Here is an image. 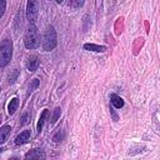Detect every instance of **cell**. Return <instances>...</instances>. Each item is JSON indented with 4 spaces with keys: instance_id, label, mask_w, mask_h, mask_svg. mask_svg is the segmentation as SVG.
I'll list each match as a JSON object with an SVG mask.
<instances>
[{
    "instance_id": "cell-4",
    "label": "cell",
    "mask_w": 160,
    "mask_h": 160,
    "mask_svg": "<svg viewBox=\"0 0 160 160\" xmlns=\"http://www.w3.org/2000/svg\"><path fill=\"white\" fill-rule=\"evenodd\" d=\"M38 10H39V2L34 0H29L26 4V18L30 24H34L38 16Z\"/></svg>"
},
{
    "instance_id": "cell-2",
    "label": "cell",
    "mask_w": 160,
    "mask_h": 160,
    "mask_svg": "<svg viewBox=\"0 0 160 160\" xmlns=\"http://www.w3.org/2000/svg\"><path fill=\"white\" fill-rule=\"evenodd\" d=\"M12 58V41L4 39L0 42V66H6Z\"/></svg>"
},
{
    "instance_id": "cell-22",
    "label": "cell",
    "mask_w": 160,
    "mask_h": 160,
    "mask_svg": "<svg viewBox=\"0 0 160 160\" xmlns=\"http://www.w3.org/2000/svg\"><path fill=\"white\" fill-rule=\"evenodd\" d=\"M2 150H4V149H2V148H0V152H1V151H2Z\"/></svg>"
},
{
    "instance_id": "cell-12",
    "label": "cell",
    "mask_w": 160,
    "mask_h": 160,
    "mask_svg": "<svg viewBox=\"0 0 160 160\" xmlns=\"http://www.w3.org/2000/svg\"><path fill=\"white\" fill-rule=\"evenodd\" d=\"M18 105H19V99H18V98H12V99L10 100L9 105H8V112H9L10 115H12V114L16 111Z\"/></svg>"
},
{
    "instance_id": "cell-19",
    "label": "cell",
    "mask_w": 160,
    "mask_h": 160,
    "mask_svg": "<svg viewBox=\"0 0 160 160\" xmlns=\"http://www.w3.org/2000/svg\"><path fill=\"white\" fill-rule=\"evenodd\" d=\"M82 4H84V1H70L69 2V5L70 6H74V8H80Z\"/></svg>"
},
{
    "instance_id": "cell-7",
    "label": "cell",
    "mask_w": 160,
    "mask_h": 160,
    "mask_svg": "<svg viewBox=\"0 0 160 160\" xmlns=\"http://www.w3.org/2000/svg\"><path fill=\"white\" fill-rule=\"evenodd\" d=\"M30 130H24V131H21L18 136H16V139H15V144L16 145H21V144H25V142H28L29 141V139H30Z\"/></svg>"
},
{
    "instance_id": "cell-3",
    "label": "cell",
    "mask_w": 160,
    "mask_h": 160,
    "mask_svg": "<svg viewBox=\"0 0 160 160\" xmlns=\"http://www.w3.org/2000/svg\"><path fill=\"white\" fill-rule=\"evenodd\" d=\"M56 44H58L56 31H55L52 25H49L44 32V36H42V48L45 51H50V50L55 49Z\"/></svg>"
},
{
    "instance_id": "cell-10",
    "label": "cell",
    "mask_w": 160,
    "mask_h": 160,
    "mask_svg": "<svg viewBox=\"0 0 160 160\" xmlns=\"http://www.w3.org/2000/svg\"><path fill=\"white\" fill-rule=\"evenodd\" d=\"M84 49L89 50V51H95V52H104V51H106V46L96 45V44H85Z\"/></svg>"
},
{
    "instance_id": "cell-11",
    "label": "cell",
    "mask_w": 160,
    "mask_h": 160,
    "mask_svg": "<svg viewBox=\"0 0 160 160\" xmlns=\"http://www.w3.org/2000/svg\"><path fill=\"white\" fill-rule=\"evenodd\" d=\"M10 130H11L10 125H4V126L0 128V144L6 141V139H8L9 134H10Z\"/></svg>"
},
{
    "instance_id": "cell-18",
    "label": "cell",
    "mask_w": 160,
    "mask_h": 160,
    "mask_svg": "<svg viewBox=\"0 0 160 160\" xmlns=\"http://www.w3.org/2000/svg\"><path fill=\"white\" fill-rule=\"evenodd\" d=\"M5 8H6V1L5 0H0V18L4 15Z\"/></svg>"
},
{
    "instance_id": "cell-17",
    "label": "cell",
    "mask_w": 160,
    "mask_h": 160,
    "mask_svg": "<svg viewBox=\"0 0 160 160\" xmlns=\"http://www.w3.org/2000/svg\"><path fill=\"white\" fill-rule=\"evenodd\" d=\"M29 119H30V114H29V112H25V114L21 116V119H20V120H21V121H20V125H25V124L29 121Z\"/></svg>"
},
{
    "instance_id": "cell-15",
    "label": "cell",
    "mask_w": 160,
    "mask_h": 160,
    "mask_svg": "<svg viewBox=\"0 0 160 160\" xmlns=\"http://www.w3.org/2000/svg\"><path fill=\"white\" fill-rule=\"evenodd\" d=\"M62 139H64V131H62V130L58 131V132L54 135V138H52V140H54L55 142H59V141H61Z\"/></svg>"
},
{
    "instance_id": "cell-16",
    "label": "cell",
    "mask_w": 160,
    "mask_h": 160,
    "mask_svg": "<svg viewBox=\"0 0 160 160\" xmlns=\"http://www.w3.org/2000/svg\"><path fill=\"white\" fill-rule=\"evenodd\" d=\"M18 75H19V71L15 69L14 71H12V74L11 75H9V84H12L15 80H16V78H18Z\"/></svg>"
},
{
    "instance_id": "cell-8",
    "label": "cell",
    "mask_w": 160,
    "mask_h": 160,
    "mask_svg": "<svg viewBox=\"0 0 160 160\" xmlns=\"http://www.w3.org/2000/svg\"><path fill=\"white\" fill-rule=\"evenodd\" d=\"M110 101H111V105L114 108H116V109H121L124 106V100L116 94H111L110 95Z\"/></svg>"
},
{
    "instance_id": "cell-14",
    "label": "cell",
    "mask_w": 160,
    "mask_h": 160,
    "mask_svg": "<svg viewBox=\"0 0 160 160\" xmlns=\"http://www.w3.org/2000/svg\"><path fill=\"white\" fill-rule=\"evenodd\" d=\"M60 114H61V109H60V108H55L54 114H52V118H51V124H55V122H56V120L59 119Z\"/></svg>"
},
{
    "instance_id": "cell-23",
    "label": "cell",
    "mask_w": 160,
    "mask_h": 160,
    "mask_svg": "<svg viewBox=\"0 0 160 160\" xmlns=\"http://www.w3.org/2000/svg\"><path fill=\"white\" fill-rule=\"evenodd\" d=\"M0 91H1V88H0Z\"/></svg>"
},
{
    "instance_id": "cell-9",
    "label": "cell",
    "mask_w": 160,
    "mask_h": 160,
    "mask_svg": "<svg viewBox=\"0 0 160 160\" xmlns=\"http://www.w3.org/2000/svg\"><path fill=\"white\" fill-rule=\"evenodd\" d=\"M49 116V110L48 109H44L42 110V112H41V115H40V118H39V121H38V125H36V130H38V132L40 134L41 132V130H42V126H44V122H45V120H46V118Z\"/></svg>"
},
{
    "instance_id": "cell-1",
    "label": "cell",
    "mask_w": 160,
    "mask_h": 160,
    "mask_svg": "<svg viewBox=\"0 0 160 160\" xmlns=\"http://www.w3.org/2000/svg\"><path fill=\"white\" fill-rule=\"evenodd\" d=\"M39 31L38 28L35 26V24H30L29 28L25 31V36H24V44L26 49H35L39 46Z\"/></svg>"
},
{
    "instance_id": "cell-6",
    "label": "cell",
    "mask_w": 160,
    "mask_h": 160,
    "mask_svg": "<svg viewBox=\"0 0 160 160\" xmlns=\"http://www.w3.org/2000/svg\"><path fill=\"white\" fill-rule=\"evenodd\" d=\"M39 65H40V59H39L38 55L31 54V55L28 56V59H26V68H28L29 71H31V72L36 71Z\"/></svg>"
},
{
    "instance_id": "cell-13",
    "label": "cell",
    "mask_w": 160,
    "mask_h": 160,
    "mask_svg": "<svg viewBox=\"0 0 160 160\" xmlns=\"http://www.w3.org/2000/svg\"><path fill=\"white\" fill-rule=\"evenodd\" d=\"M39 84H40V81L38 80V79H32L31 80V82H30V85H29V90H28V94H31L38 86H39Z\"/></svg>"
},
{
    "instance_id": "cell-21",
    "label": "cell",
    "mask_w": 160,
    "mask_h": 160,
    "mask_svg": "<svg viewBox=\"0 0 160 160\" xmlns=\"http://www.w3.org/2000/svg\"><path fill=\"white\" fill-rule=\"evenodd\" d=\"M10 160H20V159H19V158H16V156H14V158H11Z\"/></svg>"
},
{
    "instance_id": "cell-20",
    "label": "cell",
    "mask_w": 160,
    "mask_h": 160,
    "mask_svg": "<svg viewBox=\"0 0 160 160\" xmlns=\"http://www.w3.org/2000/svg\"><path fill=\"white\" fill-rule=\"evenodd\" d=\"M110 112L112 114V118H114V120H115V121H118V115H116V112L114 111V109H112V108H110Z\"/></svg>"
},
{
    "instance_id": "cell-5",
    "label": "cell",
    "mask_w": 160,
    "mask_h": 160,
    "mask_svg": "<svg viewBox=\"0 0 160 160\" xmlns=\"http://www.w3.org/2000/svg\"><path fill=\"white\" fill-rule=\"evenodd\" d=\"M25 159L26 160H46V154L42 149L35 148V149L29 150L25 154Z\"/></svg>"
}]
</instances>
